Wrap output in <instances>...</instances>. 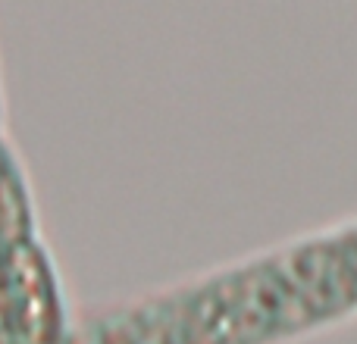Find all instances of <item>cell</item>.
Returning <instances> with one entry per match:
<instances>
[{
    "instance_id": "obj_1",
    "label": "cell",
    "mask_w": 357,
    "mask_h": 344,
    "mask_svg": "<svg viewBox=\"0 0 357 344\" xmlns=\"http://www.w3.org/2000/svg\"><path fill=\"white\" fill-rule=\"evenodd\" d=\"M154 297L182 313L222 310V344H285L348 322L357 316V216Z\"/></svg>"
}]
</instances>
